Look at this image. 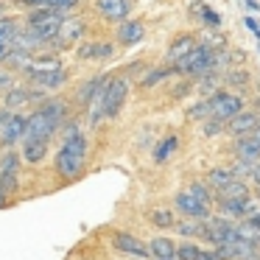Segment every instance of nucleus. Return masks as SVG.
<instances>
[{
	"mask_svg": "<svg viewBox=\"0 0 260 260\" xmlns=\"http://www.w3.org/2000/svg\"><path fill=\"white\" fill-rule=\"evenodd\" d=\"M84 165H87V137L81 135V129L76 123H68L64 126V143L53 154V168L64 182H73L84 174Z\"/></svg>",
	"mask_w": 260,
	"mask_h": 260,
	"instance_id": "nucleus-1",
	"label": "nucleus"
},
{
	"mask_svg": "<svg viewBox=\"0 0 260 260\" xmlns=\"http://www.w3.org/2000/svg\"><path fill=\"white\" fill-rule=\"evenodd\" d=\"M68 118V104L59 101V98H48L42 101L34 112L28 115V123H25V140H48L59 132V126Z\"/></svg>",
	"mask_w": 260,
	"mask_h": 260,
	"instance_id": "nucleus-2",
	"label": "nucleus"
},
{
	"mask_svg": "<svg viewBox=\"0 0 260 260\" xmlns=\"http://www.w3.org/2000/svg\"><path fill=\"white\" fill-rule=\"evenodd\" d=\"M174 70L179 76H193V79H202V76H207V73H218V70H215V51L210 45H204V42H199L187 56H182L179 62L174 64Z\"/></svg>",
	"mask_w": 260,
	"mask_h": 260,
	"instance_id": "nucleus-3",
	"label": "nucleus"
},
{
	"mask_svg": "<svg viewBox=\"0 0 260 260\" xmlns=\"http://www.w3.org/2000/svg\"><path fill=\"white\" fill-rule=\"evenodd\" d=\"M62 23H64V14L53 12V9H48V6L31 9L28 17H25V28L34 37H40L42 42H56L59 31H62Z\"/></svg>",
	"mask_w": 260,
	"mask_h": 260,
	"instance_id": "nucleus-4",
	"label": "nucleus"
},
{
	"mask_svg": "<svg viewBox=\"0 0 260 260\" xmlns=\"http://www.w3.org/2000/svg\"><path fill=\"white\" fill-rule=\"evenodd\" d=\"M25 123L28 118L17 115L14 109H0V146L14 148L17 143L25 140Z\"/></svg>",
	"mask_w": 260,
	"mask_h": 260,
	"instance_id": "nucleus-5",
	"label": "nucleus"
},
{
	"mask_svg": "<svg viewBox=\"0 0 260 260\" xmlns=\"http://www.w3.org/2000/svg\"><path fill=\"white\" fill-rule=\"evenodd\" d=\"M241 112H243V98L235 95V92L218 90L215 95H210V118H218L224 123H230Z\"/></svg>",
	"mask_w": 260,
	"mask_h": 260,
	"instance_id": "nucleus-6",
	"label": "nucleus"
},
{
	"mask_svg": "<svg viewBox=\"0 0 260 260\" xmlns=\"http://www.w3.org/2000/svg\"><path fill=\"white\" fill-rule=\"evenodd\" d=\"M25 76H28L37 87H42V90H59V87L68 81V70H64L62 64H51V68H34V64H31V68L25 70Z\"/></svg>",
	"mask_w": 260,
	"mask_h": 260,
	"instance_id": "nucleus-7",
	"label": "nucleus"
},
{
	"mask_svg": "<svg viewBox=\"0 0 260 260\" xmlns=\"http://www.w3.org/2000/svg\"><path fill=\"white\" fill-rule=\"evenodd\" d=\"M174 207H176V213H182L185 218H196V221H207L210 215H213L207 204H202L190 190H179V193H176Z\"/></svg>",
	"mask_w": 260,
	"mask_h": 260,
	"instance_id": "nucleus-8",
	"label": "nucleus"
},
{
	"mask_svg": "<svg viewBox=\"0 0 260 260\" xmlns=\"http://www.w3.org/2000/svg\"><path fill=\"white\" fill-rule=\"evenodd\" d=\"M112 246L123 254H132V257H151V249L148 243H143L140 238H135L132 232H112Z\"/></svg>",
	"mask_w": 260,
	"mask_h": 260,
	"instance_id": "nucleus-9",
	"label": "nucleus"
},
{
	"mask_svg": "<svg viewBox=\"0 0 260 260\" xmlns=\"http://www.w3.org/2000/svg\"><path fill=\"white\" fill-rule=\"evenodd\" d=\"M126 95H129V81L126 79H112V84H109L107 90V118H118L120 109H123L126 104Z\"/></svg>",
	"mask_w": 260,
	"mask_h": 260,
	"instance_id": "nucleus-10",
	"label": "nucleus"
},
{
	"mask_svg": "<svg viewBox=\"0 0 260 260\" xmlns=\"http://www.w3.org/2000/svg\"><path fill=\"white\" fill-rule=\"evenodd\" d=\"M257 126H260V115L254 112V109H252V112H246V109H243L241 115H235V118L226 123V132H230V135H235V137H243V135H252Z\"/></svg>",
	"mask_w": 260,
	"mask_h": 260,
	"instance_id": "nucleus-11",
	"label": "nucleus"
},
{
	"mask_svg": "<svg viewBox=\"0 0 260 260\" xmlns=\"http://www.w3.org/2000/svg\"><path fill=\"white\" fill-rule=\"evenodd\" d=\"M95 9L112 23H123L132 12V3L129 0H95Z\"/></svg>",
	"mask_w": 260,
	"mask_h": 260,
	"instance_id": "nucleus-12",
	"label": "nucleus"
},
{
	"mask_svg": "<svg viewBox=\"0 0 260 260\" xmlns=\"http://www.w3.org/2000/svg\"><path fill=\"white\" fill-rule=\"evenodd\" d=\"M84 20H64L62 23V31H59V37H56V45H59V51H64V48H70V45H76V42L84 37Z\"/></svg>",
	"mask_w": 260,
	"mask_h": 260,
	"instance_id": "nucleus-13",
	"label": "nucleus"
},
{
	"mask_svg": "<svg viewBox=\"0 0 260 260\" xmlns=\"http://www.w3.org/2000/svg\"><path fill=\"white\" fill-rule=\"evenodd\" d=\"M235 157L241 162H260V140L254 135H243L235 140Z\"/></svg>",
	"mask_w": 260,
	"mask_h": 260,
	"instance_id": "nucleus-14",
	"label": "nucleus"
},
{
	"mask_svg": "<svg viewBox=\"0 0 260 260\" xmlns=\"http://www.w3.org/2000/svg\"><path fill=\"white\" fill-rule=\"evenodd\" d=\"M143 37H146V25H143L140 20H123V23L118 25V42L123 48L137 45Z\"/></svg>",
	"mask_w": 260,
	"mask_h": 260,
	"instance_id": "nucleus-15",
	"label": "nucleus"
},
{
	"mask_svg": "<svg viewBox=\"0 0 260 260\" xmlns=\"http://www.w3.org/2000/svg\"><path fill=\"white\" fill-rule=\"evenodd\" d=\"M48 157V140H23V159L31 165H40Z\"/></svg>",
	"mask_w": 260,
	"mask_h": 260,
	"instance_id": "nucleus-16",
	"label": "nucleus"
},
{
	"mask_svg": "<svg viewBox=\"0 0 260 260\" xmlns=\"http://www.w3.org/2000/svg\"><path fill=\"white\" fill-rule=\"evenodd\" d=\"M196 45H199V42H196V37H190V34L176 37V40H174V45H171V51H168V62H171V64H176L182 56H187V53H190Z\"/></svg>",
	"mask_w": 260,
	"mask_h": 260,
	"instance_id": "nucleus-17",
	"label": "nucleus"
},
{
	"mask_svg": "<svg viewBox=\"0 0 260 260\" xmlns=\"http://www.w3.org/2000/svg\"><path fill=\"white\" fill-rule=\"evenodd\" d=\"M176 246H179V243H174V241H171V238H165V235L154 238V241L148 243V249H151V260L176 257Z\"/></svg>",
	"mask_w": 260,
	"mask_h": 260,
	"instance_id": "nucleus-18",
	"label": "nucleus"
},
{
	"mask_svg": "<svg viewBox=\"0 0 260 260\" xmlns=\"http://www.w3.org/2000/svg\"><path fill=\"white\" fill-rule=\"evenodd\" d=\"M232 179H238V174H235L232 168H210V171H207V179H204V182H207V185L213 187L215 193H218L221 187H226Z\"/></svg>",
	"mask_w": 260,
	"mask_h": 260,
	"instance_id": "nucleus-19",
	"label": "nucleus"
},
{
	"mask_svg": "<svg viewBox=\"0 0 260 260\" xmlns=\"http://www.w3.org/2000/svg\"><path fill=\"white\" fill-rule=\"evenodd\" d=\"M252 193H249V185L243 179H232L226 187H221L218 193H215V202H221V199H249Z\"/></svg>",
	"mask_w": 260,
	"mask_h": 260,
	"instance_id": "nucleus-20",
	"label": "nucleus"
},
{
	"mask_svg": "<svg viewBox=\"0 0 260 260\" xmlns=\"http://www.w3.org/2000/svg\"><path fill=\"white\" fill-rule=\"evenodd\" d=\"M176 146H179V137H176V135H168L165 140H159L157 148H154V162H157V165H165V162L171 159V154L176 151Z\"/></svg>",
	"mask_w": 260,
	"mask_h": 260,
	"instance_id": "nucleus-21",
	"label": "nucleus"
},
{
	"mask_svg": "<svg viewBox=\"0 0 260 260\" xmlns=\"http://www.w3.org/2000/svg\"><path fill=\"white\" fill-rule=\"evenodd\" d=\"M79 56L81 59H107V56H112V45H107V42H87V45L79 48Z\"/></svg>",
	"mask_w": 260,
	"mask_h": 260,
	"instance_id": "nucleus-22",
	"label": "nucleus"
},
{
	"mask_svg": "<svg viewBox=\"0 0 260 260\" xmlns=\"http://www.w3.org/2000/svg\"><path fill=\"white\" fill-rule=\"evenodd\" d=\"M204 252H207V249H202L196 241H190V238H185V241L176 246V257L179 260H204Z\"/></svg>",
	"mask_w": 260,
	"mask_h": 260,
	"instance_id": "nucleus-23",
	"label": "nucleus"
},
{
	"mask_svg": "<svg viewBox=\"0 0 260 260\" xmlns=\"http://www.w3.org/2000/svg\"><path fill=\"white\" fill-rule=\"evenodd\" d=\"M20 154L14 148H3L0 151V174H20Z\"/></svg>",
	"mask_w": 260,
	"mask_h": 260,
	"instance_id": "nucleus-24",
	"label": "nucleus"
},
{
	"mask_svg": "<svg viewBox=\"0 0 260 260\" xmlns=\"http://www.w3.org/2000/svg\"><path fill=\"white\" fill-rule=\"evenodd\" d=\"M151 224L157 226V230H174L176 226V215H174V210H165V207H159V210H151Z\"/></svg>",
	"mask_w": 260,
	"mask_h": 260,
	"instance_id": "nucleus-25",
	"label": "nucleus"
},
{
	"mask_svg": "<svg viewBox=\"0 0 260 260\" xmlns=\"http://www.w3.org/2000/svg\"><path fill=\"white\" fill-rule=\"evenodd\" d=\"M187 190H190L202 204H207V207H213V204H215V190L207 185V182H193V185L187 187Z\"/></svg>",
	"mask_w": 260,
	"mask_h": 260,
	"instance_id": "nucleus-26",
	"label": "nucleus"
},
{
	"mask_svg": "<svg viewBox=\"0 0 260 260\" xmlns=\"http://www.w3.org/2000/svg\"><path fill=\"white\" fill-rule=\"evenodd\" d=\"M176 232H179L182 238H202V221H196V218H185V221H176V226H174Z\"/></svg>",
	"mask_w": 260,
	"mask_h": 260,
	"instance_id": "nucleus-27",
	"label": "nucleus"
},
{
	"mask_svg": "<svg viewBox=\"0 0 260 260\" xmlns=\"http://www.w3.org/2000/svg\"><path fill=\"white\" fill-rule=\"evenodd\" d=\"M20 34V25H17V20H12V17H0V40H12L14 42V37Z\"/></svg>",
	"mask_w": 260,
	"mask_h": 260,
	"instance_id": "nucleus-28",
	"label": "nucleus"
},
{
	"mask_svg": "<svg viewBox=\"0 0 260 260\" xmlns=\"http://www.w3.org/2000/svg\"><path fill=\"white\" fill-rule=\"evenodd\" d=\"M171 73H176V70H174V64H171V68H154L151 70V73H148L146 76V79H143L140 81V84L143 87H154V84H157V81H162V79H168V76Z\"/></svg>",
	"mask_w": 260,
	"mask_h": 260,
	"instance_id": "nucleus-29",
	"label": "nucleus"
},
{
	"mask_svg": "<svg viewBox=\"0 0 260 260\" xmlns=\"http://www.w3.org/2000/svg\"><path fill=\"white\" fill-rule=\"evenodd\" d=\"M0 190L12 196V193L20 190V174H0Z\"/></svg>",
	"mask_w": 260,
	"mask_h": 260,
	"instance_id": "nucleus-30",
	"label": "nucleus"
},
{
	"mask_svg": "<svg viewBox=\"0 0 260 260\" xmlns=\"http://www.w3.org/2000/svg\"><path fill=\"white\" fill-rule=\"evenodd\" d=\"M202 132H204V137H215V135H221V132H226V123L218 118H207L202 123Z\"/></svg>",
	"mask_w": 260,
	"mask_h": 260,
	"instance_id": "nucleus-31",
	"label": "nucleus"
},
{
	"mask_svg": "<svg viewBox=\"0 0 260 260\" xmlns=\"http://www.w3.org/2000/svg\"><path fill=\"white\" fill-rule=\"evenodd\" d=\"M187 118L190 120H207L210 118V98H204L202 104H196V107L187 109Z\"/></svg>",
	"mask_w": 260,
	"mask_h": 260,
	"instance_id": "nucleus-32",
	"label": "nucleus"
},
{
	"mask_svg": "<svg viewBox=\"0 0 260 260\" xmlns=\"http://www.w3.org/2000/svg\"><path fill=\"white\" fill-rule=\"evenodd\" d=\"M199 17L204 20V25H207V28H213V31H218V28H221V17H218V12H213L210 6H202V14H199Z\"/></svg>",
	"mask_w": 260,
	"mask_h": 260,
	"instance_id": "nucleus-33",
	"label": "nucleus"
},
{
	"mask_svg": "<svg viewBox=\"0 0 260 260\" xmlns=\"http://www.w3.org/2000/svg\"><path fill=\"white\" fill-rule=\"evenodd\" d=\"M45 6L53 9V12H59V14H64V12L79 6V0H45Z\"/></svg>",
	"mask_w": 260,
	"mask_h": 260,
	"instance_id": "nucleus-34",
	"label": "nucleus"
},
{
	"mask_svg": "<svg viewBox=\"0 0 260 260\" xmlns=\"http://www.w3.org/2000/svg\"><path fill=\"white\" fill-rule=\"evenodd\" d=\"M221 81H226V84H246V81H249V76L243 73V70L232 68V70H226V73L221 76Z\"/></svg>",
	"mask_w": 260,
	"mask_h": 260,
	"instance_id": "nucleus-35",
	"label": "nucleus"
},
{
	"mask_svg": "<svg viewBox=\"0 0 260 260\" xmlns=\"http://www.w3.org/2000/svg\"><path fill=\"white\" fill-rule=\"evenodd\" d=\"M14 6H20V9H40V6H45V0H14Z\"/></svg>",
	"mask_w": 260,
	"mask_h": 260,
	"instance_id": "nucleus-36",
	"label": "nucleus"
},
{
	"mask_svg": "<svg viewBox=\"0 0 260 260\" xmlns=\"http://www.w3.org/2000/svg\"><path fill=\"white\" fill-rule=\"evenodd\" d=\"M243 25H246L252 34H257V31H260V20L257 17H246V20H243Z\"/></svg>",
	"mask_w": 260,
	"mask_h": 260,
	"instance_id": "nucleus-37",
	"label": "nucleus"
},
{
	"mask_svg": "<svg viewBox=\"0 0 260 260\" xmlns=\"http://www.w3.org/2000/svg\"><path fill=\"white\" fill-rule=\"evenodd\" d=\"M243 6L249 9V12H254V14H260V0H243Z\"/></svg>",
	"mask_w": 260,
	"mask_h": 260,
	"instance_id": "nucleus-38",
	"label": "nucleus"
},
{
	"mask_svg": "<svg viewBox=\"0 0 260 260\" xmlns=\"http://www.w3.org/2000/svg\"><path fill=\"white\" fill-rule=\"evenodd\" d=\"M6 207H9V196L0 190V210H6Z\"/></svg>",
	"mask_w": 260,
	"mask_h": 260,
	"instance_id": "nucleus-39",
	"label": "nucleus"
},
{
	"mask_svg": "<svg viewBox=\"0 0 260 260\" xmlns=\"http://www.w3.org/2000/svg\"><path fill=\"white\" fill-rule=\"evenodd\" d=\"M162 260H179V257H162Z\"/></svg>",
	"mask_w": 260,
	"mask_h": 260,
	"instance_id": "nucleus-40",
	"label": "nucleus"
},
{
	"mask_svg": "<svg viewBox=\"0 0 260 260\" xmlns=\"http://www.w3.org/2000/svg\"><path fill=\"white\" fill-rule=\"evenodd\" d=\"M254 37H257V42H260V31H257V34H254Z\"/></svg>",
	"mask_w": 260,
	"mask_h": 260,
	"instance_id": "nucleus-41",
	"label": "nucleus"
},
{
	"mask_svg": "<svg viewBox=\"0 0 260 260\" xmlns=\"http://www.w3.org/2000/svg\"><path fill=\"white\" fill-rule=\"evenodd\" d=\"M0 17H3V6H0Z\"/></svg>",
	"mask_w": 260,
	"mask_h": 260,
	"instance_id": "nucleus-42",
	"label": "nucleus"
}]
</instances>
